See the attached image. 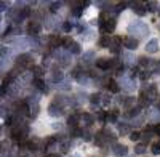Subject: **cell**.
Instances as JSON below:
<instances>
[{
    "label": "cell",
    "instance_id": "1",
    "mask_svg": "<svg viewBox=\"0 0 160 157\" xmlns=\"http://www.w3.org/2000/svg\"><path fill=\"white\" fill-rule=\"evenodd\" d=\"M115 26H117L115 19H114V18H107L106 21L101 24V31L104 32V35H107V32H114Z\"/></svg>",
    "mask_w": 160,
    "mask_h": 157
},
{
    "label": "cell",
    "instance_id": "2",
    "mask_svg": "<svg viewBox=\"0 0 160 157\" xmlns=\"http://www.w3.org/2000/svg\"><path fill=\"white\" fill-rule=\"evenodd\" d=\"M146 52L147 53H157L159 52V40H157V39H152V40L147 42Z\"/></svg>",
    "mask_w": 160,
    "mask_h": 157
},
{
    "label": "cell",
    "instance_id": "3",
    "mask_svg": "<svg viewBox=\"0 0 160 157\" xmlns=\"http://www.w3.org/2000/svg\"><path fill=\"white\" fill-rule=\"evenodd\" d=\"M130 5L133 7V11L136 15H139V16H144V15H146V7H144V3L135 2V3H130Z\"/></svg>",
    "mask_w": 160,
    "mask_h": 157
},
{
    "label": "cell",
    "instance_id": "4",
    "mask_svg": "<svg viewBox=\"0 0 160 157\" xmlns=\"http://www.w3.org/2000/svg\"><path fill=\"white\" fill-rule=\"evenodd\" d=\"M38 32H40V24H38L37 21H30L29 26H27V34L30 35H37Z\"/></svg>",
    "mask_w": 160,
    "mask_h": 157
},
{
    "label": "cell",
    "instance_id": "5",
    "mask_svg": "<svg viewBox=\"0 0 160 157\" xmlns=\"http://www.w3.org/2000/svg\"><path fill=\"white\" fill-rule=\"evenodd\" d=\"M96 68L107 71L111 68V60H107V58H99V60H96Z\"/></svg>",
    "mask_w": 160,
    "mask_h": 157
},
{
    "label": "cell",
    "instance_id": "6",
    "mask_svg": "<svg viewBox=\"0 0 160 157\" xmlns=\"http://www.w3.org/2000/svg\"><path fill=\"white\" fill-rule=\"evenodd\" d=\"M123 44H125V47H127L128 50H136L138 48V40H136L135 37H127L123 40Z\"/></svg>",
    "mask_w": 160,
    "mask_h": 157
},
{
    "label": "cell",
    "instance_id": "7",
    "mask_svg": "<svg viewBox=\"0 0 160 157\" xmlns=\"http://www.w3.org/2000/svg\"><path fill=\"white\" fill-rule=\"evenodd\" d=\"M48 114L51 117H56V116H61L62 114V108L61 106H58V104H50V108H48Z\"/></svg>",
    "mask_w": 160,
    "mask_h": 157
},
{
    "label": "cell",
    "instance_id": "8",
    "mask_svg": "<svg viewBox=\"0 0 160 157\" xmlns=\"http://www.w3.org/2000/svg\"><path fill=\"white\" fill-rule=\"evenodd\" d=\"M127 152H128V148L125 146V144H115L114 146V154L115 156H127Z\"/></svg>",
    "mask_w": 160,
    "mask_h": 157
},
{
    "label": "cell",
    "instance_id": "9",
    "mask_svg": "<svg viewBox=\"0 0 160 157\" xmlns=\"http://www.w3.org/2000/svg\"><path fill=\"white\" fill-rule=\"evenodd\" d=\"M107 88H109L111 93H119L120 92V87H119V84H117L115 80H109L107 82Z\"/></svg>",
    "mask_w": 160,
    "mask_h": 157
},
{
    "label": "cell",
    "instance_id": "10",
    "mask_svg": "<svg viewBox=\"0 0 160 157\" xmlns=\"http://www.w3.org/2000/svg\"><path fill=\"white\" fill-rule=\"evenodd\" d=\"M138 101H139V108H147V106L151 104V100H147V96H146V93H141V96L138 98Z\"/></svg>",
    "mask_w": 160,
    "mask_h": 157
},
{
    "label": "cell",
    "instance_id": "11",
    "mask_svg": "<svg viewBox=\"0 0 160 157\" xmlns=\"http://www.w3.org/2000/svg\"><path fill=\"white\" fill-rule=\"evenodd\" d=\"M79 120H80V117L79 116H69V119H67V124H69V127L71 128H77V124H79Z\"/></svg>",
    "mask_w": 160,
    "mask_h": 157
},
{
    "label": "cell",
    "instance_id": "12",
    "mask_svg": "<svg viewBox=\"0 0 160 157\" xmlns=\"http://www.w3.org/2000/svg\"><path fill=\"white\" fill-rule=\"evenodd\" d=\"M34 84H35V87L40 90V92H43V93L48 92V87H46V84L42 80V78H35V82H34Z\"/></svg>",
    "mask_w": 160,
    "mask_h": 157
},
{
    "label": "cell",
    "instance_id": "13",
    "mask_svg": "<svg viewBox=\"0 0 160 157\" xmlns=\"http://www.w3.org/2000/svg\"><path fill=\"white\" fill-rule=\"evenodd\" d=\"M109 45H111V39H109L107 35H103V37L99 39V47L101 48H109Z\"/></svg>",
    "mask_w": 160,
    "mask_h": 157
},
{
    "label": "cell",
    "instance_id": "14",
    "mask_svg": "<svg viewBox=\"0 0 160 157\" xmlns=\"http://www.w3.org/2000/svg\"><path fill=\"white\" fill-rule=\"evenodd\" d=\"M82 120H83V122H85V125H87V127H90V125H91L93 122H95V119H93V116H91V114H87V112H85L83 116H82Z\"/></svg>",
    "mask_w": 160,
    "mask_h": 157
},
{
    "label": "cell",
    "instance_id": "15",
    "mask_svg": "<svg viewBox=\"0 0 160 157\" xmlns=\"http://www.w3.org/2000/svg\"><path fill=\"white\" fill-rule=\"evenodd\" d=\"M139 60V64L141 66H151V64H154V61L151 60V58H147V56H141V58H138Z\"/></svg>",
    "mask_w": 160,
    "mask_h": 157
},
{
    "label": "cell",
    "instance_id": "16",
    "mask_svg": "<svg viewBox=\"0 0 160 157\" xmlns=\"http://www.w3.org/2000/svg\"><path fill=\"white\" fill-rule=\"evenodd\" d=\"M61 44V39L56 35H50V47H58Z\"/></svg>",
    "mask_w": 160,
    "mask_h": 157
},
{
    "label": "cell",
    "instance_id": "17",
    "mask_svg": "<svg viewBox=\"0 0 160 157\" xmlns=\"http://www.w3.org/2000/svg\"><path fill=\"white\" fill-rule=\"evenodd\" d=\"M96 144H98V146H103V144H104V141H106V138H104V133L103 132H99L98 133V135H96Z\"/></svg>",
    "mask_w": 160,
    "mask_h": 157
},
{
    "label": "cell",
    "instance_id": "18",
    "mask_svg": "<svg viewBox=\"0 0 160 157\" xmlns=\"http://www.w3.org/2000/svg\"><path fill=\"white\" fill-rule=\"evenodd\" d=\"M90 101H91L93 104H98V103H101V93H93V95L90 96Z\"/></svg>",
    "mask_w": 160,
    "mask_h": 157
},
{
    "label": "cell",
    "instance_id": "19",
    "mask_svg": "<svg viewBox=\"0 0 160 157\" xmlns=\"http://www.w3.org/2000/svg\"><path fill=\"white\" fill-rule=\"evenodd\" d=\"M135 101H136V98H135V96H128L127 100H123V104H125V108H131V106L135 104Z\"/></svg>",
    "mask_w": 160,
    "mask_h": 157
},
{
    "label": "cell",
    "instance_id": "20",
    "mask_svg": "<svg viewBox=\"0 0 160 157\" xmlns=\"http://www.w3.org/2000/svg\"><path fill=\"white\" fill-rule=\"evenodd\" d=\"M144 152H146V144H138V146L135 148V154H138V156H143Z\"/></svg>",
    "mask_w": 160,
    "mask_h": 157
},
{
    "label": "cell",
    "instance_id": "21",
    "mask_svg": "<svg viewBox=\"0 0 160 157\" xmlns=\"http://www.w3.org/2000/svg\"><path fill=\"white\" fill-rule=\"evenodd\" d=\"M69 50H71V53H74V55H80V45L79 44H72L69 47Z\"/></svg>",
    "mask_w": 160,
    "mask_h": 157
},
{
    "label": "cell",
    "instance_id": "22",
    "mask_svg": "<svg viewBox=\"0 0 160 157\" xmlns=\"http://www.w3.org/2000/svg\"><path fill=\"white\" fill-rule=\"evenodd\" d=\"M144 7H146V11H155V10H157V3H155V2H149V3H146Z\"/></svg>",
    "mask_w": 160,
    "mask_h": 157
},
{
    "label": "cell",
    "instance_id": "23",
    "mask_svg": "<svg viewBox=\"0 0 160 157\" xmlns=\"http://www.w3.org/2000/svg\"><path fill=\"white\" fill-rule=\"evenodd\" d=\"M62 72L61 71H54V74H53V82H59V80H62Z\"/></svg>",
    "mask_w": 160,
    "mask_h": 157
},
{
    "label": "cell",
    "instance_id": "24",
    "mask_svg": "<svg viewBox=\"0 0 160 157\" xmlns=\"http://www.w3.org/2000/svg\"><path fill=\"white\" fill-rule=\"evenodd\" d=\"M119 130H120L122 135H125V133H130V127H128L127 124H120L119 125Z\"/></svg>",
    "mask_w": 160,
    "mask_h": 157
},
{
    "label": "cell",
    "instance_id": "25",
    "mask_svg": "<svg viewBox=\"0 0 160 157\" xmlns=\"http://www.w3.org/2000/svg\"><path fill=\"white\" fill-rule=\"evenodd\" d=\"M139 138H141V133L139 132H130V140L131 141H139Z\"/></svg>",
    "mask_w": 160,
    "mask_h": 157
},
{
    "label": "cell",
    "instance_id": "26",
    "mask_svg": "<svg viewBox=\"0 0 160 157\" xmlns=\"http://www.w3.org/2000/svg\"><path fill=\"white\" fill-rule=\"evenodd\" d=\"M152 154H154V156H160V143H154V144H152Z\"/></svg>",
    "mask_w": 160,
    "mask_h": 157
},
{
    "label": "cell",
    "instance_id": "27",
    "mask_svg": "<svg viewBox=\"0 0 160 157\" xmlns=\"http://www.w3.org/2000/svg\"><path fill=\"white\" fill-rule=\"evenodd\" d=\"M80 138H83V141H91V133H90L88 130H82V136Z\"/></svg>",
    "mask_w": 160,
    "mask_h": 157
},
{
    "label": "cell",
    "instance_id": "28",
    "mask_svg": "<svg viewBox=\"0 0 160 157\" xmlns=\"http://www.w3.org/2000/svg\"><path fill=\"white\" fill-rule=\"evenodd\" d=\"M61 44L64 45L66 48H69V47H71V45L74 44V42L71 40V37H64V39H62V40H61Z\"/></svg>",
    "mask_w": 160,
    "mask_h": 157
},
{
    "label": "cell",
    "instance_id": "29",
    "mask_svg": "<svg viewBox=\"0 0 160 157\" xmlns=\"http://www.w3.org/2000/svg\"><path fill=\"white\" fill-rule=\"evenodd\" d=\"M34 74H35V77L38 78L40 76H43V69H42L40 66H34Z\"/></svg>",
    "mask_w": 160,
    "mask_h": 157
},
{
    "label": "cell",
    "instance_id": "30",
    "mask_svg": "<svg viewBox=\"0 0 160 157\" xmlns=\"http://www.w3.org/2000/svg\"><path fill=\"white\" fill-rule=\"evenodd\" d=\"M30 116H32V117H35L37 116V114H38V104L35 103V104H34V106H30Z\"/></svg>",
    "mask_w": 160,
    "mask_h": 157
},
{
    "label": "cell",
    "instance_id": "31",
    "mask_svg": "<svg viewBox=\"0 0 160 157\" xmlns=\"http://www.w3.org/2000/svg\"><path fill=\"white\" fill-rule=\"evenodd\" d=\"M109 50H111L112 53H115V55H119V53H120L119 45H114V44H111V45H109Z\"/></svg>",
    "mask_w": 160,
    "mask_h": 157
},
{
    "label": "cell",
    "instance_id": "32",
    "mask_svg": "<svg viewBox=\"0 0 160 157\" xmlns=\"http://www.w3.org/2000/svg\"><path fill=\"white\" fill-rule=\"evenodd\" d=\"M139 77H141V80H146V78L151 77V72H149V71H143V72L139 74Z\"/></svg>",
    "mask_w": 160,
    "mask_h": 157
},
{
    "label": "cell",
    "instance_id": "33",
    "mask_svg": "<svg viewBox=\"0 0 160 157\" xmlns=\"http://www.w3.org/2000/svg\"><path fill=\"white\" fill-rule=\"evenodd\" d=\"M59 7H61L59 2H58V3H51V7H50V11H51V13H54V11L59 10Z\"/></svg>",
    "mask_w": 160,
    "mask_h": 157
},
{
    "label": "cell",
    "instance_id": "34",
    "mask_svg": "<svg viewBox=\"0 0 160 157\" xmlns=\"http://www.w3.org/2000/svg\"><path fill=\"white\" fill-rule=\"evenodd\" d=\"M72 136H74V138H77V136H82V130H80L79 127H77V128H72Z\"/></svg>",
    "mask_w": 160,
    "mask_h": 157
},
{
    "label": "cell",
    "instance_id": "35",
    "mask_svg": "<svg viewBox=\"0 0 160 157\" xmlns=\"http://www.w3.org/2000/svg\"><path fill=\"white\" fill-rule=\"evenodd\" d=\"M152 133H155V135H159V136H160V124L152 125Z\"/></svg>",
    "mask_w": 160,
    "mask_h": 157
},
{
    "label": "cell",
    "instance_id": "36",
    "mask_svg": "<svg viewBox=\"0 0 160 157\" xmlns=\"http://www.w3.org/2000/svg\"><path fill=\"white\" fill-rule=\"evenodd\" d=\"M82 11H83V8H74V10H72V15H74L75 18H79L80 15H82Z\"/></svg>",
    "mask_w": 160,
    "mask_h": 157
},
{
    "label": "cell",
    "instance_id": "37",
    "mask_svg": "<svg viewBox=\"0 0 160 157\" xmlns=\"http://www.w3.org/2000/svg\"><path fill=\"white\" fill-rule=\"evenodd\" d=\"M62 29H64L66 32H71V29H72V24H71V23H64V24H62Z\"/></svg>",
    "mask_w": 160,
    "mask_h": 157
},
{
    "label": "cell",
    "instance_id": "38",
    "mask_svg": "<svg viewBox=\"0 0 160 157\" xmlns=\"http://www.w3.org/2000/svg\"><path fill=\"white\" fill-rule=\"evenodd\" d=\"M61 148H62V152H67L69 151V141H64Z\"/></svg>",
    "mask_w": 160,
    "mask_h": 157
},
{
    "label": "cell",
    "instance_id": "39",
    "mask_svg": "<svg viewBox=\"0 0 160 157\" xmlns=\"http://www.w3.org/2000/svg\"><path fill=\"white\" fill-rule=\"evenodd\" d=\"M109 103H111V96H104V100H103V104H104V106H107Z\"/></svg>",
    "mask_w": 160,
    "mask_h": 157
},
{
    "label": "cell",
    "instance_id": "40",
    "mask_svg": "<svg viewBox=\"0 0 160 157\" xmlns=\"http://www.w3.org/2000/svg\"><path fill=\"white\" fill-rule=\"evenodd\" d=\"M5 7H7V3H3V2H0V10H5Z\"/></svg>",
    "mask_w": 160,
    "mask_h": 157
},
{
    "label": "cell",
    "instance_id": "41",
    "mask_svg": "<svg viewBox=\"0 0 160 157\" xmlns=\"http://www.w3.org/2000/svg\"><path fill=\"white\" fill-rule=\"evenodd\" d=\"M46 157H61L59 154H50V156H46Z\"/></svg>",
    "mask_w": 160,
    "mask_h": 157
},
{
    "label": "cell",
    "instance_id": "42",
    "mask_svg": "<svg viewBox=\"0 0 160 157\" xmlns=\"http://www.w3.org/2000/svg\"><path fill=\"white\" fill-rule=\"evenodd\" d=\"M2 133H3V127L0 125V136H2Z\"/></svg>",
    "mask_w": 160,
    "mask_h": 157
},
{
    "label": "cell",
    "instance_id": "43",
    "mask_svg": "<svg viewBox=\"0 0 160 157\" xmlns=\"http://www.w3.org/2000/svg\"><path fill=\"white\" fill-rule=\"evenodd\" d=\"M159 13H160V10H159Z\"/></svg>",
    "mask_w": 160,
    "mask_h": 157
}]
</instances>
